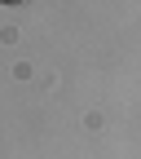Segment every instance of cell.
<instances>
[{
  "label": "cell",
  "instance_id": "6da1fadb",
  "mask_svg": "<svg viewBox=\"0 0 141 159\" xmlns=\"http://www.w3.org/2000/svg\"><path fill=\"white\" fill-rule=\"evenodd\" d=\"M5 5H18V0H5Z\"/></svg>",
  "mask_w": 141,
  "mask_h": 159
}]
</instances>
